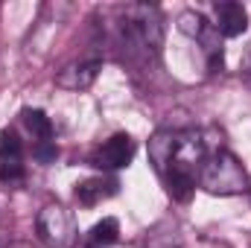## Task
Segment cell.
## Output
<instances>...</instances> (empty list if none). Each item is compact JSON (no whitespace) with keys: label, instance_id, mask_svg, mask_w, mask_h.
I'll return each instance as SVG.
<instances>
[{"label":"cell","instance_id":"obj_1","mask_svg":"<svg viewBox=\"0 0 251 248\" xmlns=\"http://www.w3.org/2000/svg\"><path fill=\"white\" fill-rule=\"evenodd\" d=\"M199 187L210 196H240L249 190V173L234 152L216 149L207 152L199 170Z\"/></svg>","mask_w":251,"mask_h":248},{"label":"cell","instance_id":"obj_2","mask_svg":"<svg viewBox=\"0 0 251 248\" xmlns=\"http://www.w3.org/2000/svg\"><path fill=\"white\" fill-rule=\"evenodd\" d=\"M120 26H123V38L128 44H134L137 50H143L146 56H158L164 47V15L158 6L152 3H128L120 12Z\"/></svg>","mask_w":251,"mask_h":248},{"label":"cell","instance_id":"obj_3","mask_svg":"<svg viewBox=\"0 0 251 248\" xmlns=\"http://www.w3.org/2000/svg\"><path fill=\"white\" fill-rule=\"evenodd\" d=\"M35 231L50 248H70L76 243V219L64 204H44L35 216Z\"/></svg>","mask_w":251,"mask_h":248},{"label":"cell","instance_id":"obj_4","mask_svg":"<svg viewBox=\"0 0 251 248\" xmlns=\"http://www.w3.org/2000/svg\"><path fill=\"white\" fill-rule=\"evenodd\" d=\"M26 178V164H24V143L18 131L3 128L0 134V184L15 187Z\"/></svg>","mask_w":251,"mask_h":248},{"label":"cell","instance_id":"obj_5","mask_svg":"<svg viewBox=\"0 0 251 248\" xmlns=\"http://www.w3.org/2000/svg\"><path fill=\"white\" fill-rule=\"evenodd\" d=\"M134 152H137V146H134L131 134L117 131V134H111V137L91 155V164L100 167V170H105V173H114V170H123V167H128V164L134 161Z\"/></svg>","mask_w":251,"mask_h":248},{"label":"cell","instance_id":"obj_6","mask_svg":"<svg viewBox=\"0 0 251 248\" xmlns=\"http://www.w3.org/2000/svg\"><path fill=\"white\" fill-rule=\"evenodd\" d=\"M213 15H216V32L222 38H237L249 29V9L237 0H222L213 6Z\"/></svg>","mask_w":251,"mask_h":248},{"label":"cell","instance_id":"obj_7","mask_svg":"<svg viewBox=\"0 0 251 248\" xmlns=\"http://www.w3.org/2000/svg\"><path fill=\"white\" fill-rule=\"evenodd\" d=\"M100 67H102L100 59H91V62H73V64H67L64 70L56 73V85L64 88V91H88V88L97 82Z\"/></svg>","mask_w":251,"mask_h":248},{"label":"cell","instance_id":"obj_8","mask_svg":"<svg viewBox=\"0 0 251 248\" xmlns=\"http://www.w3.org/2000/svg\"><path fill=\"white\" fill-rule=\"evenodd\" d=\"M178 131L181 128H158L149 140V161L155 167V173L164 178L173 155H176V146H178Z\"/></svg>","mask_w":251,"mask_h":248},{"label":"cell","instance_id":"obj_9","mask_svg":"<svg viewBox=\"0 0 251 248\" xmlns=\"http://www.w3.org/2000/svg\"><path fill=\"white\" fill-rule=\"evenodd\" d=\"M117 193V181L114 178H102V175H94V178H85L76 184V201L82 207H97L100 201L111 198Z\"/></svg>","mask_w":251,"mask_h":248},{"label":"cell","instance_id":"obj_10","mask_svg":"<svg viewBox=\"0 0 251 248\" xmlns=\"http://www.w3.org/2000/svg\"><path fill=\"white\" fill-rule=\"evenodd\" d=\"M143 248H184L181 231H178V222H173V219H161L158 225H152L149 234H146V240H143Z\"/></svg>","mask_w":251,"mask_h":248},{"label":"cell","instance_id":"obj_11","mask_svg":"<svg viewBox=\"0 0 251 248\" xmlns=\"http://www.w3.org/2000/svg\"><path fill=\"white\" fill-rule=\"evenodd\" d=\"M21 123L26 128V134L35 140L32 146L53 140V123H50V117H47L41 108H24V111H21Z\"/></svg>","mask_w":251,"mask_h":248},{"label":"cell","instance_id":"obj_12","mask_svg":"<svg viewBox=\"0 0 251 248\" xmlns=\"http://www.w3.org/2000/svg\"><path fill=\"white\" fill-rule=\"evenodd\" d=\"M120 240V222L114 216H105L85 234V248H108Z\"/></svg>","mask_w":251,"mask_h":248},{"label":"cell","instance_id":"obj_13","mask_svg":"<svg viewBox=\"0 0 251 248\" xmlns=\"http://www.w3.org/2000/svg\"><path fill=\"white\" fill-rule=\"evenodd\" d=\"M32 155H35V161L50 164V161L59 158V146H56V140H50V143H38V146H32Z\"/></svg>","mask_w":251,"mask_h":248},{"label":"cell","instance_id":"obj_14","mask_svg":"<svg viewBox=\"0 0 251 248\" xmlns=\"http://www.w3.org/2000/svg\"><path fill=\"white\" fill-rule=\"evenodd\" d=\"M9 243H12V237H9V231H6V228L0 225V248H6Z\"/></svg>","mask_w":251,"mask_h":248},{"label":"cell","instance_id":"obj_15","mask_svg":"<svg viewBox=\"0 0 251 248\" xmlns=\"http://www.w3.org/2000/svg\"><path fill=\"white\" fill-rule=\"evenodd\" d=\"M6 248H35V246H32V243H24V240H12Z\"/></svg>","mask_w":251,"mask_h":248}]
</instances>
